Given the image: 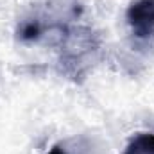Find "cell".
I'll list each match as a JSON object with an SVG mask.
<instances>
[{
  "instance_id": "6da1fadb",
  "label": "cell",
  "mask_w": 154,
  "mask_h": 154,
  "mask_svg": "<svg viewBox=\"0 0 154 154\" xmlns=\"http://www.w3.org/2000/svg\"><path fill=\"white\" fill-rule=\"evenodd\" d=\"M125 20L136 38L145 39L154 36V0H131Z\"/></svg>"
},
{
  "instance_id": "7a4b0ae2",
  "label": "cell",
  "mask_w": 154,
  "mask_h": 154,
  "mask_svg": "<svg viewBox=\"0 0 154 154\" xmlns=\"http://www.w3.org/2000/svg\"><path fill=\"white\" fill-rule=\"evenodd\" d=\"M124 154H154V134L152 133H138L131 138Z\"/></svg>"
},
{
  "instance_id": "3957f363",
  "label": "cell",
  "mask_w": 154,
  "mask_h": 154,
  "mask_svg": "<svg viewBox=\"0 0 154 154\" xmlns=\"http://www.w3.org/2000/svg\"><path fill=\"white\" fill-rule=\"evenodd\" d=\"M48 154H68V152H66V149L63 147V143H57V145L52 147V151H50Z\"/></svg>"
}]
</instances>
